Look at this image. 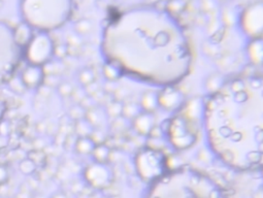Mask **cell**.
Listing matches in <instances>:
<instances>
[{
    "mask_svg": "<svg viewBox=\"0 0 263 198\" xmlns=\"http://www.w3.org/2000/svg\"><path fill=\"white\" fill-rule=\"evenodd\" d=\"M101 52L120 73L156 86L181 82L189 72L192 52L172 13L152 6L130 8L111 16L103 28Z\"/></svg>",
    "mask_w": 263,
    "mask_h": 198,
    "instance_id": "1",
    "label": "cell"
},
{
    "mask_svg": "<svg viewBox=\"0 0 263 198\" xmlns=\"http://www.w3.org/2000/svg\"><path fill=\"white\" fill-rule=\"evenodd\" d=\"M204 130L212 151L228 166H263V76L226 83L204 109Z\"/></svg>",
    "mask_w": 263,
    "mask_h": 198,
    "instance_id": "2",
    "label": "cell"
},
{
    "mask_svg": "<svg viewBox=\"0 0 263 198\" xmlns=\"http://www.w3.org/2000/svg\"><path fill=\"white\" fill-rule=\"evenodd\" d=\"M146 198H229L227 192L209 175L182 168L159 175Z\"/></svg>",
    "mask_w": 263,
    "mask_h": 198,
    "instance_id": "3",
    "label": "cell"
},
{
    "mask_svg": "<svg viewBox=\"0 0 263 198\" xmlns=\"http://www.w3.org/2000/svg\"><path fill=\"white\" fill-rule=\"evenodd\" d=\"M71 0H22L24 23L47 32L62 26L71 14Z\"/></svg>",
    "mask_w": 263,
    "mask_h": 198,
    "instance_id": "4",
    "label": "cell"
},
{
    "mask_svg": "<svg viewBox=\"0 0 263 198\" xmlns=\"http://www.w3.org/2000/svg\"><path fill=\"white\" fill-rule=\"evenodd\" d=\"M23 55L24 50L18 45L14 29L0 22V84L11 80Z\"/></svg>",
    "mask_w": 263,
    "mask_h": 198,
    "instance_id": "5",
    "label": "cell"
},
{
    "mask_svg": "<svg viewBox=\"0 0 263 198\" xmlns=\"http://www.w3.org/2000/svg\"><path fill=\"white\" fill-rule=\"evenodd\" d=\"M55 52L52 38L47 32L35 34L24 50V56L29 64L43 66L49 62Z\"/></svg>",
    "mask_w": 263,
    "mask_h": 198,
    "instance_id": "6",
    "label": "cell"
},
{
    "mask_svg": "<svg viewBox=\"0 0 263 198\" xmlns=\"http://www.w3.org/2000/svg\"><path fill=\"white\" fill-rule=\"evenodd\" d=\"M44 77H45V72H44L43 66L33 65V64H29L23 70L21 75L22 83L27 88H31V89H34L41 86L44 81Z\"/></svg>",
    "mask_w": 263,
    "mask_h": 198,
    "instance_id": "7",
    "label": "cell"
},
{
    "mask_svg": "<svg viewBox=\"0 0 263 198\" xmlns=\"http://www.w3.org/2000/svg\"><path fill=\"white\" fill-rule=\"evenodd\" d=\"M14 33H15V38L18 45L23 50H25V48L28 46V44L31 42V39L34 36L33 28L26 23L20 24L16 29H14Z\"/></svg>",
    "mask_w": 263,
    "mask_h": 198,
    "instance_id": "8",
    "label": "cell"
},
{
    "mask_svg": "<svg viewBox=\"0 0 263 198\" xmlns=\"http://www.w3.org/2000/svg\"><path fill=\"white\" fill-rule=\"evenodd\" d=\"M20 169L24 174H31L36 170V163L30 158L23 160L20 164Z\"/></svg>",
    "mask_w": 263,
    "mask_h": 198,
    "instance_id": "9",
    "label": "cell"
},
{
    "mask_svg": "<svg viewBox=\"0 0 263 198\" xmlns=\"http://www.w3.org/2000/svg\"><path fill=\"white\" fill-rule=\"evenodd\" d=\"M8 179H9L8 169L4 165H0V185L6 184Z\"/></svg>",
    "mask_w": 263,
    "mask_h": 198,
    "instance_id": "10",
    "label": "cell"
},
{
    "mask_svg": "<svg viewBox=\"0 0 263 198\" xmlns=\"http://www.w3.org/2000/svg\"><path fill=\"white\" fill-rule=\"evenodd\" d=\"M6 112H7V106H6L5 102L0 99V123H2V121L4 119Z\"/></svg>",
    "mask_w": 263,
    "mask_h": 198,
    "instance_id": "11",
    "label": "cell"
},
{
    "mask_svg": "<svg viewBox=\"0 0 263 198\" xmlns=\"http://www.w3.org/2000/svg\"><path fill=\"white\" fill-rule=\"evenodd\" d=\"M16 198H29V196H28V194H27V193L21 192L20 194H18V195L16 196Z\"/></svg>",
    "mask_w": 263,
    "mask_h": 198,
    "instance_id": "12",
    "label": "cell"
},
{
    "mask_svg": "<svg viewBox=\"0 0 263 198\" xmlns=\"http://www.w3.org/2000/svg\"><path fill=\"white\" fill-rule=\"evenodd\" d=\"M53 198H67V197L64 194H62V193H57V194H55L53 196Z\"/></svg>",
    "mask_w": 263,
    "mask_h": 198,
    "instance_id": "13",
    "label": "cell"
}]
</instances>
